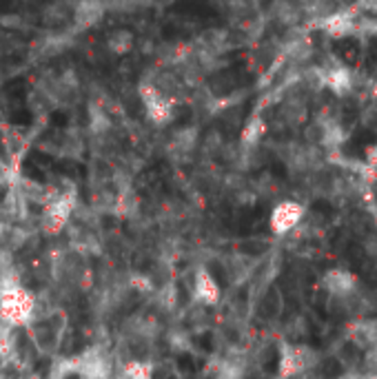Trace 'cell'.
Segmentation results:
<instances>
[{"mask_svg":"<svg viewBox=\"0 0 377 379\" xmlns=\"http://www.w3.org/2000/svg\"><path fill=\"white\" fill-rule=\"evenodd\" d=\"M67 326H69V315H67L65 306L58 302L53 293L47 295V291H42L38 310L25 328L32 351L40 357L58 355L67 335Z\"/></svg>","mask_w":377,"mask_h":379,"instance_id":"1","label":"cell"},{"mask_svg":"<svg viewBox=\"0 0 377 379\" xmlns=\"http://www.w3.org/2000/svg\"><path fill=\"white\" fill-rule=\"evenodd\" d=\"M320 366V353L308 344H282L277 355V377L295 379Z\"/></svg>","mask_w":377,"mask_h":379,"instance_id":"2","label":"cell"},{"mask_svg":"<svg viewBox=\"0 0 377 379\" xmlns=\"http://www.w3.org/2000/svg\"><path fill=\"white\" fill-rule=\"evenodd\" d=\"M320 286L328 297L346 302V299H353L357 295V291H360V279H357V275L349 271V268L335 266V268H328V271L322 275Z\"/></svg>","mask_w":377,"mask_h":379,"instance_id":"3","label":"cell"},{"mask_svg":"<svg viewBox=\"0 0 377 379\" xmlns=\"http://www.w3.org/2000/svg\"><path fill=\"white\" fill-rule=\"evenodd\" d=\"M193 299L204 308H211L215 306L217 302L222 299V286H220V279L213 275V271L209 268L200 266L196 275H193Z\"/></svg>","mask_w":377,"mask_h":379,"instance_id":"4","label":"cell"},{"mask_svg":"<svg viewBox=\"0 0 377 379\" xmlns=\"http://www.w3.org/2000/svg\"><path fill=\"white\" fill-rule=\"evenodd\" d=\"M302 217V206H297L295 202H284L273 209L271 213V231L275 235H287L289 231H293L297 222Z\"/></svg>","mask_w":377,"mask_h":379,"instance_id":"5","label":"cell"},{"mask_svg":"<svg viewBox=\"0 0 377 379\" xmlns=\"http://www.w3.org/2000/svg\"><path fill=\"white\" fill-rule=\"evenodd\" d=\"M115 379H153V364H151L149 359L120 362Z\"/></svg>","mask_w":377,"mask_h":379,"instance_id":"6","label":"cell"},{"mask_svg":"<svg viewBox=\"0 0 377 379\" xmlns=\"http://www.w3.org/2000/svg\"><path fill=\"white\" fill-rule=\"evenodd\" d=\"M213 379H246V368L240 359L222 357L213 366Z\"/></svg>","mask_w":377,"mask_h":379,"instance_id":"7","label":"cell"},{"mask_svg":"<svg viewBox=\"0 0 377 379\" xmlns=\"http://www.w3.org/2000/svg\"><path fill=\"white\" fill-rule=\"evenodd\" d=\"M337 51L342 53V58L349 60V62L357 60V56H360V47H357V42L351 40V38H346V40L339 42V45H337Z\"/></svg>","mask_w":377,"mask_h":379,"instance_id":"8","label":"cell"},{"mask_svg":"<svg viewBox=\"0 0 377 379\" xmlns=\"http://www.w3.org/2000/svg\"><path fill=\"white\" fill-rule=\"evenodd\" d=\"M366 366H368V372H377V344H373L366 351Z\"/></svg>","mask_w":377,"mask_h":379,"instance_id":"9","label":"cell"},{"mask_svg":"<svg viewBox=\"0 0 377 379\" xmlns=\"http://www.w3.org/2000/svg\"><path fill=\"white\" fill-rule=\"evenodd\" d=\"M357 379H377V372H366V375L357 377Z\"/></svg>","mask_w":377,"mask_h":379,"instance_id":"10","label":"cell"},{"mask_svg":"<svg viewBox=\"0 0 377 379\" xmlns=\"http://www.w3.org/2000/svg\"><path fill=\"white\" fill-rule=\"evenodd\" d=\"M3 84H5V76H3V71H0V91H3Z\"/></svg>","mask_w":377,"mask_h":379,"instance_id":"11","label":"cell"}]
</instances>
